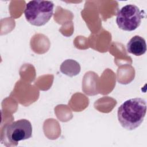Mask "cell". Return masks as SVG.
Listing matches in <instances>:
<instances>
[{"label": "cell", "mask_w": 147, "mask_h": 147, "mask_svg": "<svg viewBox=\"0 0 147 147\" xmlns=\"http://www.w3.org/2000/svg\"><path fill=\"white\" fill-rule=\"evenodd\" d=\"M4 130L5 141L14 146H17L19 141L29 139L32 136V124L26 119H21L7 125Z\"/></svg>", "instance_id": "4"}, {"label": "cell", "mask_w": 147, "mask_h": 147, "mask_svg": "<svg viewBox=\"0 0 147 147\" xmlns=\"http://www.w3.org/2000/svg\"><path fill=\"white\" fill-rule=\"evenodd\" d=\"M80 65L78 62L73 59H67L64 61L60 67V71L69 77L78 75L80 71Z\"/></svg>", "instance_id": "6"}, {"label": "cell", "mask_w": 147, "mask_h": 147, "mask_svg": "<svg viewBox=\"0 0 147 147\" xmlns=\"http://www.w3.org/2000/svg\"><path fill=\"white\" fill-rule=\"evenodd\" d=\"M127 51L136 56L144 55L146 51V44L145 40L138 35L133 36L127 42Z\"/></svg>", "instance_id": "5"}, {"label": "cell", "mask_w": 147, "mask_h": 147, "mask_svg": "<svg viewBox=\"0 0 147 147\" xmlns=\"http://www.w3.org/2000/svg\"><path fill=\"white\" fill-rule=\"evenodd\" d=\"M142 12L135 5H126L117 13V24L122 30H134L140 25L142 18L144 17Z\"/></svg>", "instance_id": "3"}, {"label": "cell", "mask_w": 147, "mask_h": 147, "mask_svg": "<svg viewBox=\"0 0 147 147\" xmlns=\"http://www.w3.org/2000/svg\"><path fill=\"white\" fill-rule=\"evenodd\" d=\"M146 112V100L134 98L124 102L118 108V119L121 125L127 130H133L142 123Z\"/></svg>", "instance_id": "1"}, {"label": "cell", "mask_w": 147, "mask_h": 147, "mask_svg": "<svg viewBox=\"0 0 147 147\" xmlns=\"http://www.w3.org/2000/svg\"><path fill=\"white\" fill-rule=\"evenodd\" d=\"M53 7L54 3L50 1H30L26 4L25 17L30 24L41 26L47 23L52 17Z\"/></svg>", "instance_id": "2"}]
</instances>
